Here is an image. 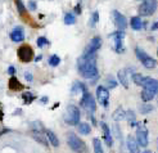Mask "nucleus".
Masks as SVG:
<instances>
[{
    "label": "nucleus",
    "instance_id": "1",
    "mask_svg": "<svg viewBox=\"0 0 158 153\" xmlns=\"http://www.w3.org/2000/svg\"><path fill=\"white\" fill-rule=\"evenodd\" d=\"M79 73L84 79H93L98 76V67L95 62V57L82 55L79 59Z\"/></svg>",
    "mask_w": 158,
    "mask_h": 153
},
{
    "label": "nucleus",
    "instance_id": "2",
    "mask_svg": "<svg viewBox=\"0 0 158 153\" xmlns=\"http://www.w3.org/2000/svg\"><path fill=\"white\" fill-rule=\"evenodd\" d=\"M67 144L76 153H88V148L82 139L76 135L75 133H67Z\"/></svg>",
    "mask_w": 158,
    "mask_h": 153
},
{
    "label": "nucleus",
    "instance_id": "3",
    "mask_svg": "<svg viewBox=\"0 0 158 153\" xmlns=\"http://www.w3.org/2000/svg\"><path fill=\"white\" fill-rule=\"evenodd\" d=\"M80 117H81V113H80V109L73 106V104H70L67 107V112H66V116H64V121L67 125H71V126H75V125H79L80 123Z\"/></svg>",
    "mask_w": 158,
    "mask_h": 153
},
{
    "label": "nucleus",
    "instance_id": "4",
    "mask_svg": "<svg viewBox=\"0 0 158 153\" xmlns=\"http://www.w3.org/2000/svg\"><path fill=\"white\" fill-rule=\"evenodd\" d=\"M17 55L22 63H30L33 59V49L31 45L23 44L17 49Z\"/></svg>",
    "mask_w": 158,
    "mask_h": 153
},
{
    "label": "nucleus",
    "instance_id": "5",
    "mask_svg": "<svg viewBox=\"0 0 158 153\" xmlns=\"http://www.w3.org/2000/svg\"><path fill=\"white\" fill-rule=\"evenodd\" d=\"M157 5L158 4H157L156 0H144V2L141 3V5L139 7L138 12L141 17H149L156 12Z\"/></svg>",
    "mask_w": 158,
    "mask_h": 153
},
{
    "label": "nucleus",
    "instance_id": "6",
    "mask_svg": "<svg viewBox=\"0 0 158 153\" xmlns=\"http://www.w3.org/2000/svg\"><path fill=\"white\" fill-rule=\"evenodd\" d=\"M135 54H136V57H138V59L141 62L143 63V66L145 67V68H154V67L157 66V62H156V59H153L152 57H149L144 50H141L140 48H136L135 49Z\"/></svg>",
    "mask_w": 158,
    "mask_h": 153
},
{
    "label": "nucleus",
    "instance_id": "7",
    "mask_svg": "<svg viewBox=\"0 0 158 153\" xmlns=\"http://www.w3.org/2000/svg\"><path fill=\"white\" fill-rule=\"evenodd\" d=\"M80 103H81V106H82L90 114L94 113L95 109H97V104H95L94 97L90 93H88V92H84L82 93V98H81Z\"/></svg>",
    "mask_w": 158,
    "mask_h": 153
},
{
    "label": "nucleus",
    "instance_id": "8",
    "mask_svg": "<svg viewBox=\"0 0 158 153\" xmlns=\"http://www.w3.org/2000/svg\"><path fill=\"white\" fill-rule=\"evenodd\" d=\"M136 143L138 145L147 147L148 145V130L144 123H138L136 127Z\"/></svg>",
    "mask_w": 158,
    "mask_h": 153
},
{
    "label": "nucleus",
    "instance_id": "9",
    "mask_svg": "<svg viewBox=\"0 0 158 153\" xmlns=\"http://www.w3.org/2000/svg\"><path fill=\"white\" fill-rule=\"evenodd\" d=\"M97 99L103 107H107L108 102H109V90L107 88L102 86V85L98 86L97 88Z\"/></svg>",
    "mask_w": 158,
    "mask_h": 153
},
{
    "label": "nucleus",
    "instance_id": "10",
    "mask_svg": "<svg viewBox=\"0 0 158 153\" xmlns=\"http://www.w3.org/2000/svg\"><path fill=\"white\" fill-rule=\"evenodd\" d=\"M100 46H102V39H100L99 36H95V37H93V39L90 40V44H89V46L85 49L84 54H86V55L95 54V53H97V52L100 49Z\"/></svg>",
    "mask_w": 158,
    "mask_h": 153
},
{
    "label": "nucleus",
    "instance_id": "11",
    "mask_svg": "<svg viewBox=\"0 0 158 153\" xmlns=\"http://www.w3.org/2000/svg\"><path fill=\"white\" fill-rule=\"evenodd\" d=\"M113 20H114V25L118 28V31H125L127 27V20L126 17L121 14L118 11H113Z\"/></svg>",
    "mask_w": 158,
    "mask_h": 153
},
{
    "label": "nucleus",
    "instance_id": "12",
    "mask_svg": "<svg viewBox=\"0 0 158 153\" xmlns=\"http://www.w3.org/2000/svg\"><path fill=\"white\" fill-rule=\"evenodd\" d=\"M141 86L144 89L152 90L154 94H158V80L152 79V77H144L141 83Z\"/></svg>",
    "mask_w": 158,
    "mask_h": 153
},
{
    "label": "nucleus",
    "instance_id": "13",
    "mask_svg": "<svg viewBox=\"0 0 158 153\" xmlns=\"http://www.w3.org/2000/svg\"><path fill=\"white\" fill-rule=\"evenodd\" d=\"M31 136L35 139L37 143H40L44 147H48L49 145V142H48L46 136H45V131H35V130H31Z\"/></svg>",
    "mask_w": 158,
    "mask_h": 153
},
{
    "label": "nucleus",
    "instance_id": "14",
    "mask_svg": "<svg viewBox=\"0 0 158 153\" xmlns=\"http://www.w3.org/2000/svg\"><path fill=\"white\" fill-rule=\"evenodd\" d=\"M11 39L14 42H21L25 40V31L22 27H16L13 28V31L11 32Z\"/></svg>",
    "mask_w": 158,
    "mask_h": 153
},
{
    "label": "nucleus",
    "instance_id": "15",
    "mask_svg": "<svg viewBox=\"0 0 158 153\" xmlns=\"http://www.w3.org/2000/svg\"><path fill=\"white\" fill-rule=\"evenodd\" d=\"M126 144H127V148H129V151H130V153H140V151H139V145H138L136 140L134 139V138H132L131 135H129V136H127V139H126Z\"/></svg>",
    "mask_w": 158,
    "mask_h": 153
},
{
    "label": "nucleus",
    "instance_id": "16",
    "mask_svg": "<svg viewBox=\"0 0 158 153\" xmlns=\"http://www.w3.org/2000/svg\"><path fill=\"white\" fill-rule=\"evenodd\" d=\"M8 88L12 90V92H20V90L23 89V85L18 81L17 77H11L9 79V84H8Z\"/></svg>",
    "mask_w": 158,
    "mask_h": 153
},
{
    "label": "nucleus",
    "instance_id": "17",
    "mask_svg": "<svg viewBox=\"0 0 158 153\" xmlns=\"http://www.w3.org/2000/svg\"><path fill=\"white\" fill-rule=\"evenodd\" d=\"M102 129H103V133H104V140L107 143L108 147H112V143H113V139H112V135H111V130L109 127L107 126L105 122H102Z\"/></svg>",
    "mask_w": 158,
    "mask_h": 153
},
{
    "label": "nucleus",
    "instance_id": "18",
    "mask_svg": "<svg viewBox=\"0 0 158 153\" xmlns=\"http://www.w3.org/2000/svg\"><path fill=\"white\" fill-rule=\"evenodd\" d=\"M45 136L53 147H59V139L51 130H45Z\"/></svg>",
    "mask_w": 158,
    "mask_h": 153
},
{
    "label": "nucleus",
    "instance_id": "19",
    "mask_svg": "<svg viewBox=\"0 0 158 153\" xmlns=\"http://www.w3.org/2000/svg\"><path fill=\"white\" fill-rule=\"evenodd\" d=\"M117 77H118V81L121 83V85L123 88H129V80H127V76H126V72L123 70H119L118 73H117Z\"/></svg>",
    "mask_w": 158,
    "mask_h": 153
},
{
    "label": "nucleus",
    "instance_id": "20",
    "mask_svg": "<svg viewBox=\"0 0 158 153\" xmlns=\"http://www.w3.org/2000/svg\"><path fill=\"white\" fill-rule=\"evenodd\" d=\"M125 118L127 120V122H129V125H130V126H136V116H135V113H134L131 109L125 112Z\"/></svg>",
    "mask_w": 158,
    "mask_h": 153
},
{
    "label": "nucleus",
    "instance_id": "21",
    "mask_svg": "<svg viewBox=\"0 0 158 153\" xmlns=\"http://www.w3.org/2000/svg\"><path fill=\"white\" fill-rule=\"evenodd\" d=\"M130 25H131V28L132 30H141L143 26H144V23L141 22V20L139 17H132L131 18V22H130Z\"/></svg>",
    "mask_w": 158,
    "mask_h": 153
},
{
    "label": "nucleus",
    "instance_id": "22",
    "mask_svg": "<svg viewBox=\"0 0 158 153\" xmlns=\"http://www.w3.org/2000/svg\"><path fill=\"white\" fill-rule=\"evenodd\" d=\"M77 129H79V133L82 134V135H89L90 131H91V127H90V125L86 122H80Z\"/></svg>",
    "mask_w": 158,
    "mask_h": 153
},
{
    "label": "nucleus",
    "instance_id": "23",
    "mask_svg": "<svg viewBox=\"0 0 158 153\" xmlns=\"http://www.w3.org/2000/svg\"><path fill=\"white\" fill-rule=\"evenodd\" d=\"M154 93L152 92V90H148V89H144L141 92V99H143V102L147 103V102H150V100L154 98Z\"/></svg>",
    "mask_w": 158,
    "mask_h": 153
},
{
    "label": "nucleus",
    "instance_id": "24",
    "mask_svg": "<svg viewBox=\"0 0 158 153\" xmlns=\"http://www.w3.org/2000/svg\"><path fill=\"white\" fill-rule=\"evenodd\" d=\"M112 117H113L114 121H121V120H123V118H125V111H123V108H122V107H118L116 111L113 112Z\"/></svg>",
    "mask_w": 158,
    "mask_h": 153
},
{
    "label": "nucleus",
    "instance_id": "25",
    "mask_svg": "<svg viewBox=\"0 0 158 153\" xmlns=\"http://www.w3.org/2000/svg\"><path fill=\"white\" fill-rule=\"evenodd\" d=\"M114 40V50L116 53H123L125 48H123V39H113Z\"/></svg>",
    "mask_w": 158,
    "mask_h": 153
},
{
    "label": "nucleus",
    "instance_id": "26",
    "mask_svg": "<svg viewBox=\"0 0 158 153\" xmlns=\"http://www.w3.org/2000/svg\"><path fill=\"white\" fill-rule=\"evenodd\" d=\"M93 145H94V152L95 153H103V147H102V143L98 138H94L93 139Z\"/></svg>",
    "mask_w": 158,
    "mask_h": 153
},
{
    "label": "nucleus",
    "instance_id": "27",
    "mask_svg": "<svg viewBox=\"0 0 158 153\" xmlns=\"http://www.w3.org/2000/svg\"><path fill=\"white\" fill-rule=\"evenodd\" d=\"M14 3H16V7L18 9V13H20L21 16H25V14H26V7L23 5L22 0H14Z\"/></svg>",
    "mask_w": 158,
    "mask_h": 153
},
{
    "label": "nucleus",
    "instance_id": "28",
    "mask_svg": "<svg viewBox=\"0 0 158 153\" xmlns=\"http://www.w3.org/2000/svg\"><path fill=\"white\" fill-rule=\"evenodd\" d=\"M64 23L66 25H75L76 23V17L72 13H67L64 16Z\"/></svg>",
    "mask_w": 158,
    "mask_h": 153
},
{
    "label": "nucleus",
    "instance_id": "29",
    "mask_svg": "<svg viewBox=\"0 0 158 153\" xmlns=\"http://www.w3.org/2000/svg\"><path fill=\"white\" fill-rule=\"evenodd\" d=\"M139 109H140V112L143 114H147V113H149L153 111V107L150 106V104H148V103H143L140 107H139Z\"/></svg>",
    "mask_w": 158,
    "mask_h": 153
},
{
    "label": "nucleus",
    "instance_id": "30",
    "mask_svg": "<svg viewBox=\"0 0 158 153\" xmlns=\"http://www.w3.org/2000/svg\"><path fill=\"white\" fill-rule=\"evenodd\" d=\"M31 130H35V131H45L44 126H42V123L39 122V121H33L31 123Z\"/></svg>",
    "mask_w": 158,
    "mask_h": 153
},
{
    "label": "nucleus",
    "instance_id": "31",
    "mask_svg": "<svg viewBox=\"0 0 158 153\" xmlns=\"http://www.w3.org/2000/svg\"><path fill=\"white\" fill-rule=\"evenodd\" d=\"M143 79H144V76H143L141 73H134V75H132V81H134V83H135L136 85H139V86H141Z\"/></svg>",
    "mask_w": 158,
    "mask_h": 153
},
{
    "label": "nucleus",
    "instance_id": "32",
    "mask_svg": "<svg viewBox=\"0 0 158 153\" xmlns=\"http://www.w3.org/2000/svg\"><path fill=\"white\" fill-rule=\"evenodd\" d=\"M59 63H60V58H59L58 55H55V54H54V55H51L50 58H49V64H50V66L57 67Z\"/></svg>",
    "mask_w": 158,
    "mask_h": 153
},
{
    "label": "nucleus",
    "instance_id": "33",
    "mask_svg": "<svg viewBox=\"0 0 158 153\" xmlns=\"http://www.w3.org/2000/svg\"><path fill=\"white\" fill-rule=\"evenodd\" d=\"M22 98L25 99V103L26 104H30L33 99H35V95L31 94V93H23L22 94Z\"/></svg>",
    "mask_w": 158,
    "mask_h": 153
},
{
    "label": "nucleus",
    "instance_id": "34",
    "mask_svg": "<svg viewBox=\"0 0 158 153\" xmlns=\"http://www.w3.org/2000/svg\"><path fill=\"white\" fill-rule=\"evenodd\" d=\"M45 45H49V41H48L46 37L40 36L39 39H37V46H39V48H42V46H45Z\"/></svg>",
    "mask_w": 158,
    "mask_h": 153
},
{
    "label": "nucleus",
    "instance_id": "35",
    "mask_svg": "<svg viewBox=\"0 0 158 153\" xmlns=\"http://www.w3.org/2000/svg\"><path fill=\"white\" fill-rule=\"evenodd\" d=\"M109 37H112V39H123L125 37V32L123 31H116L109 35Z\"/></svg>",
    "mask_w": 158,
    "mask_h": 153
},
{
    "label": "nucleus",
    "instance_id": "36",
    "mask_svg": "<svg viewBox=\"0 0 158 153\" xmlns=\"http://www.w3.org/2000/svg\"><path fill=\"white\" fill-rule=\"evenodd\" d=\"M98 21H99V13L98 12H94L93 13V17H91V22H90V26L94 27L98 23Z\"/></svg>",
    "mask_w": 158,
    "mask_h": 153
},
{
    "label": "nucleus",
    "instance_id": "37",
    "mask_svg": "<svg viewBox=\"0 0 158 153\" xmlns=\"http://www.w3.org/2000/svg\"><path fill=\"white\" fill-rule=\"evenodd\" d=\"M113 131H114V136L119 139V138H121V131H119V129H118V125H117V123L113 126Z\"/></svg>",
    "mask_w": 158,
    "mask_h": 153
},
{
    "label": "nucleus",
    "instance_id": "38",
    "mask_svg": "<svg viewBox=\"0 0 158 153\" xmlns=\"http://www.w3.org/2000/svg\"><path fill=\"white\" fill-rule=\"evenodd\" d=\"M108 86L109 88H111V89H113V88H116L117 86V83H116V81H114V80H108Z\"/></svg>",
    "mask_w": 158,
    "mask_h": 153
},
{
    "label": "nucleus",
    "instance_id": "39",
    "mask_svg": "<svg viewBox=\"0 0 158 153\" xmlns=\"http://www.w3.org/2000/svg\"><path fill=\"white\" fill-rule=\"evenodd\" d=\"M28 8H30L31 11H36V3L33 2V0H30V3H28Z\"/></svg>",
    "mask_w": 158,
    "mask_h": 153
},
{
    "label": "nucleus",
    "instance_id": "40",
    "mask_svg": "<svg viewBox=\"0 0 158 153\" xmlns=\"http://www.w3.org/2000/svg\"><path fill=\"white\" fill-rule=\"evenodd\" d=\"M25 77H26V80L28 81V83H31L32 79H33V77H32V75H31L30 72H26V73H25Z\"/></svg>",
    "mask_w": 158,
    "mask_h": 153
},
{
    "label": "nucleus",
    "instance_id": "41",
    "mask_svg": "<svg viewBox=\"0 0 158 153\" xmlns=\"http://www.w3.org/2000/svg\"><path fill=\"white\" fill-rule=\"evenodd\" d=\"M8 73H9V75H14V73H16V68H14L13 66H11V67L8 68Z\"/></svg>",
    "mask_w": 158,
    "mask_h": 153
},
{
    "label": "nucleus",
    "instance_id": "42",
    "mask_svg": "<svg viewBox=\"0 0 158 153\" xmlns=\"http://www.w3.org/2000/svg\"><path fill=\"white\" fill-rule=\"evenodd\" d=\"M156 30H158V22H154L152 25V31H156Z\"/></svg>",
    "mask_w": 158,
    "mask_h": 153
},
{
    "label": "nucleus",
    "instance_id": "43",
    "mask_svg": "<svg viewBox=\"0 0 158 153\" xmlns=\"http://www.w3.org/2000/svg\"><path fill=\"white\" fill-rule=\"evenodd\" d=\"M75 12L77 13V14H80V13H81V7H80V5H76V8H75Z\"/></svg>",
    "mask_w": 158,
    "mask_h": 153
},
{
    "label": "nucleus",
    "instance_id": "44",
    "mask_svg": "<svg viewBox=\"0 0 158 153\" xmlns=\"http://www.w3.org/2000/svg\"><path fill=\"white\" fill-rule=\"evenodd\" d=\"M41 102H42V103H46V102H48V97H42V98H41Z\"/></svg>",
    "mask_w": 158,
    "mask_h": 153
},
{
    "label": "nucleus",
    "instance_id": "45",
    "mask_svg": "<svg viewBox=\"0 0 158 153\" xmlns=\"http://www.w3.org/2000/svg\"><path fill=\"white\" fill-rule=\"evenodd\" d=\"M40 59H41V55H39V57H36V59H35V61H36V62H39Z\"/></svg>",
    "mask_w": 158,
    "mask_h": 153
},
{
    "label": "nucleus",
    "instance_id": "46",
    "mask_svg": "<svg viewBox=\"0 0 158 153\" xmlns=\"http://www.w3.org/2000/svg\"><path fill=\"white\" fill-rule=\"evenodd\" d=\"M143 153H150L149 151H145V152H143Z\"/></svg>",
    "mask_w": 158,
    "mask_h": 153
},
{
    "label": "nucleus",
    "instance_id": "47",
    "mask_svg": "<svg viewBox=\"0 0 158 153\" xmlns=\"http://www.w3.org/2000/svg\"><path fill=\"white\" fill-rule=\"evenodd\" d=\"M157 151H158V139H157Z\"/></svg>",
    "mask_w": 158,
    "mask_h": 153
},
{
    "label": "nucleus",
    "instance_id": "48",
    "mask_svg": "<svg viewBox=\"0 0 158 153\" xmlns=\"http://www.w3.org/2000/svg\"><path fill=\"white\" fill-rule=\"evenodd\" d=\"M157 55H158V50H157Z\"/></svg>",
    "mask_w": 158,
    "mask_h": 153
},
{
    "label": "nucleus",
    "instance_id": "49",
    "mask_svg": "<svg viewBox=\"0 0 158 153\" xmlns=\"http://www.w3.org/2000/svg\"><path fill=\"white\" fill-rule=\"evenodd\" d=\"M157 4H158V3H157Z\"/></svg>",
    "mask_w": 158,
    "mask_h": 153
}]
</instances>
